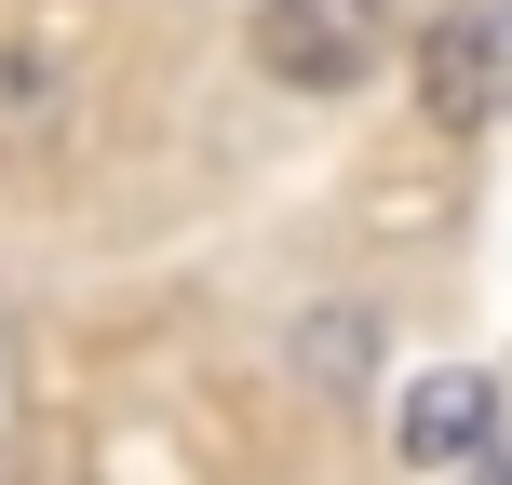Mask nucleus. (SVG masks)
Instances as JSON below:
<instances>
[{"label": "nucleus", "mask_w": 512, "mask_h": 485, "mask_svg": "<svg viewBox=\"0 0 512 485\" xmlns=\"http://www.w3.org/2000/svg\"><path fill=\"white\" fill-rule=\"evenodd\" d=\"M418 108H432V135H499L512 122V14H432Z\"/></svg>", "instance_id": "3"}, {"label": "nucleus", "mask_w": 512, "mask_h": 485, "mask_svg": "<svg viewBox=\"0 0 512 485\" xmlns=\"http://www.w3.org/2000/svg\"><path fill=\"white\" fill-rule=\"evenodd\" d=\"M499 445V391L472 378V364H445V378H418L405 405H391V459L405 472H459V459H486Z\"/></svg>", "instance_id": "4"}, {"label": "nucleus", "mask_w": 512, "mask_h": 485, "mask_svg": "<svg viewBox=\"0 0 512 485\" xmlns=\"http://www.w3.org/2000/svg\"><path fill=\"white\" fill-rule=\"evenodd\" d=\"M364 364H378V324L364 310H310L297 324V378L310 391H364Z\"/></svg>", "instance_id": "5"}, {"label": "nucleus", "mask_w": 512, "mask_h": 485, "mask_svg": "<svg viewBox=\"0 0 512 485\" xmlns=\"http://www.w3.org/2000/svg\"><path fill=\"white\" fill-rule=\"evenodd\" d=\"M243 54L283 81V95H364L405 41H391V0H256Z\"/></svg>", "instance_id": "1"}, {"label": "nucleus", "mask_w": 512, "mask_h": 485, "mask_svg": "<svg viewBox=\"0 0 512 485\" xmlns=\"http://www.w3.org/2000/svg\"><path fill=\"white\" fill-rule=\"evenodd\" d=\"M81 95H95V54H81L68 27H0V162L68 149Z\"/></svg>", "instance_id": "2"}]
</instances>
